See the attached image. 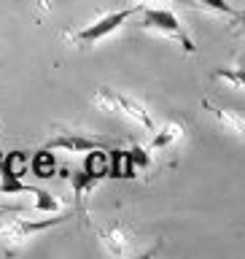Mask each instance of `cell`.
<instances>
[{
  "instance_id": "1",
  "label": "cell",
  "mask_w": 245,
  "mask_h": 259,
  "mask_svg": "<svg viewBox=\"0 0 245 259\" xmlns=\"http://www.w3.org/2000/svg\"><path fill=\"white\" fill-rule=\"evenodd\" d=\"M137 11H140V6H129V8L111 11V14L100 16L97 22L86 24L84 30H65V40H68V44H73V46H92V44H97L100 38L111 35V32H116L121 24H124L129 16H135Z\"/></svg>"
},
{
  "instance_id": "2",
  "label": "cell",
  "mask_w": 245,
  "mask_h": 259,
  "mask_svg": "<svg viewBox=\"0 0 245 259\" xmlns=\"http://www.w3.org/2000/svg\"><path fill=\"white\" fill-rule=\"evenodd\" d=\"M70 216H52V219H40V222H32V219H16V222H8L0 227V243H3V251L14 254L19 246H24L27 240H32L35 235L46 232L48 227H57L62 222H68Z\"/></svg>"
},
{
  "instance_id": "3",
  "label": "cell",
  "mask_w": 245,
  "mask_h": 259,
  "mask_svg": "<svg viewBox=\"0 0 245 259\" xmlns=\"http://www.w3.org/2000/svg\"><path fill=\"white\" fill-rule=\"evenodd\" d=\"M94 105H100V108H108V111H121L127 119L137 121L145 133H154V121L149 116V111H145V105L137 100V97H129V95H121L116 89H100V92L94 95Z\"/></svg>"
},
{
  "instance_id": "4",
  "label": "cell",
  "mask_w": 245,
  "mask_h": 259,
  "mask_svg": "<svg viewBox=\"0 0 245 259\" xmlns=\"http://www.w3.org/2000/svg\"><path fill=\"white\" fill-rule=\"evenodd\" d=\"M140 11H143V19H140L143 30H151V32H159V35H170V38L181 40V46H183L186 54L197 52L194 40L186 35V30L181 27V22L175 19L173 11H165V8H140Z\"/></svg>"
},
{
  "instance_id": "5",
  "label": "cell",
  "mask_w": 245,
  "mask_h": 259,
  "mask_svg": "<svg viewBox=\"0 0 245 259\" xmlns=\"http://www.w3.org/2000/svg\"><path fill=\"white\" fill-rule=\"evenodd\" d=\"M43 149L48 151H89V149H108V143L97 135H86V133H62L57 138H48Z\"/></svg>"
},
{
  "instance_id": "6",
  "label": "cell",
  "mask_w": 245,
  "mask_h": 259,
  "mask_svg": "<svg viewBox=\"0 0 245 259\" xmlns=\"http://www.w3.org/2000/svg\"><path fill=\"white\" fill-rule=\"evenodd\" d=\"M103 178L97 176H89L84 170H73L70 173V186H73V197H76V208L84 210V202L89 197V192H94V186L100 184Z\"/></svg>"
},
{
  "instance_id": "7",
  "label": "cell",
  "mask_w": 245,
  "mask_h": 259,
  "mask_svg": "<svg viewBox=\"0 0 245 259\" xmlns=\"http://www.w3.org/2000/svg\"><path fill=\"white\" fill-rule=\"evenodd\" d=\"M0 170L3 176H11V178H22L24 173L30 170V157L24 151H8L6 157H0Z\"/></svg>"
},
{
  "instance_id": "8",
  "label": "cell",
  "mask_w": 245,
  "mask_h": 259,
  "mask_svg": "<svg viewBox=\"0 0 245 259\" xmlns=\"http://www.w3.org/2000/svg\"><path fill=\"white\" fill-rule=\"evenodd\" d=\"M108 176L113 178H132V162H129V154L121 149H111L108 151Z\"/></svg>"
},
{
  "instance_id": "9",
  "label": "cell",
  "mask_w": 245,
  "mask_h": 259,
  "mask_svg": "<svg viewBox=\"0 0 245 259\" xmlns=\"http://www.w3.org/2000/svg\"><path fill=\"white\" fill-rule=\"evenodd\" d=\"M84 173L105 178L108 176V151L105 149H89V154L84 157Z\"/></svg>"
},
{
  "instance_id": "10",
  "label": "cell",
  "mask_w": 245,
  "mask_h": 259,
  "mask_svg": "<svg viewBox=\"0 0 245 259\" xmlns=\"http://www.w3.org/2000/svg\"><path fill=\"white\" fill-rule=\"evenodd\" d=\"M30 170L35 173L38 178H52L57 173V157L48 149H40L35 157L30 159Z\"/></svg>"
},
{
  "instance_id": "11",
  "label": "cell",
  "mask_w": 245,
  "mask_h": 259,
  "mask_svg": "<svg viewBox=\"0 0 245 259\" xmlns=\"http://www.w3.org/2000/svg\"><path fill=\"white\" fill-rule=\"evenodd\" d=\"M181 138H183V124L181 121H170V124L162 127V133L151 141V149H165V146L181 141Z\"/></svg>"
},
{
  "instance_id": "12",
  "label": "cell",
  "mask_w": 245,
  "mask_h": 259,
  "mask_svg": "<svg viewBox=\"0 0 245 259\" xmlns=\"http://www.w3.org/2000/svg\"><path fill=\"white\" fill-rule=\"evenodd\" d=\"M197 3H202L205 8H210V11H218V14L234 16V19H242V11H237L229 0H197Z\"/></svg>"
},
{
  "instance_id": "13",
  "label": "cell",
  "mask_w": 245,
  "mask_h": 259,
  "mask_svg": "<svg viewBox=\"0 0 245 259\" xmlns=\"http://www.w3.org/2000/svg\"><path fill=\"white\" fill-rule=\"evenodd\" d=\"M38 186H30V184H22L19 178H11V176H3V184H0V192L3 194H16V192H35Z\"/></svg>"
},
{
  "instance_id": "14",
  "label": "cell",
  "mask_w": 245,
  "mask_h": 259,
  "mask_svg": "<svg viewBox=\"0 0 245 259\" xmlns=\"http://www.w3.org/2000/svg\"><path fill=\"white\" fill-rule=\"evenodd\" d=\"M32 194L38 197V200H35V210H48V213H54V210L60 208V202H57V200H54L48 192H43V189H35Z\"/></svg>"
},
{
  "instance_id": "15",
  "label": "cell",
  "mask_w": 245,
  "mask_h": 259,
  "mask_svg": "<svg viewBox=\"0 0 245 259\" xmlns=\"http://www.w3.org/2000/svg\"><path fill=\"white\" fill-rule=\"evenodd\" d=\"M213 78H224V81H232V84H234V89H242V68H234L232 73L229 70H216L213 73Z\"/></svg>"
},
{
  "instance_id": "16",
  "label": "cell",
  "mask_w": 245,
  "mask_h": 259,
  "mask_svg": "<svg viewBox=\"0 0 245 259\" xmlns=\"http://www.w3.org/2000/svg\"><path fill=\"white\" fill-rule=\"evenodd\" d=\"M127 154H129V162H132V170L149 165V151L140 149V146H135V149H132V151H127Z\"/></svg>"
},
{
  "instance_id": "17",
  "label": "cell",
  "mask_w": 245,
  "mask_h": 259,
  "mask_svg": "<svg viewBox=\"0 0 245 259\" xmlns=\"http://www.w3.org/2000/svg\"><path fill=\"white\" fill-rule=\"evenodd\" d=\"M108 238H111V240H121V232H119V230H113V232L108 235ZM111 251H113V254H121V246H119V243H116V246H113Z\"/></svg>"
},
{
  "instance_id": "18",
  "label": "cell",
  "mask_w": 245,
  "mask_h": 259,
  "mask_svg": "<svg viewBox=\"0 0 245 259\" xmlns=\"http://www.w3.org/2000/svg\"><path fill=\"white\" fill-rule=\"evenodd\" d=\"M3 213H22V210H16V208H0V216Z\"/></svg>"
},
{
  "instance_id": "19",
  "label": "cell",
  "mask_w": 245,
  "mask_h": 259,
  "mask_svg": "<svg viewBox=\"0 0 245 259\" xmlns=\"http://www.w3.org/2000/svg\"><path fill=\"white\" fill-rule=\"evenodd\" d=\"M0 208H16V210H24L22 205H0Z\"/></svg>"
},
{
  "instance_id": "20",
  "label": "cell",
  "mask_w": 245,
  "mask_h": 259,
  "mask_svg": "<svg viewBox=\"0 0 245 259\" xmlns=\"http://www.w3.org/2000/svg\"><path fill=\"white\" fill-rule=\"evenodd\" d=\"M181 3H194V0H181Z\"/></svg>"
}]
</instances>
